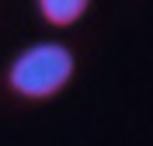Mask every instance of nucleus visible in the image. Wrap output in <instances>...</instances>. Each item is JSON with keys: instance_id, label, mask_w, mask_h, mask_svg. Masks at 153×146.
I'll return each instance as SVG.
<instances>
[{"instance_id": "obj_1", "label": "nucleus", "mask_w": 153, "mask_h": 146, "mask_svg": "<svg viewBox=\"0 0 153 146\" xmlns=\"http://www.w3.org/2000/svg\"><path fill=\"white\" fill-rule=\"evenodd\" d=\"M76 73V56L66 42L42 39L31 42L7 63V87L21 101H52L70 87Z\"/></svg>"}, {"instance_id": "obj_2", "label": "nucleus", "mask_w": 153, "mask_h": 146, "mask_svg": "<svg viewBox=\"0 0 153 146\" xmlns=\"http://www.w3.org/2000/svg\"><path fill=\"white\" fill-rule=\"evenodd\" d=\"M94 0H35V10L38 18L52 24V28H73L87 18Z\"/></svg>"}]
</instances>
